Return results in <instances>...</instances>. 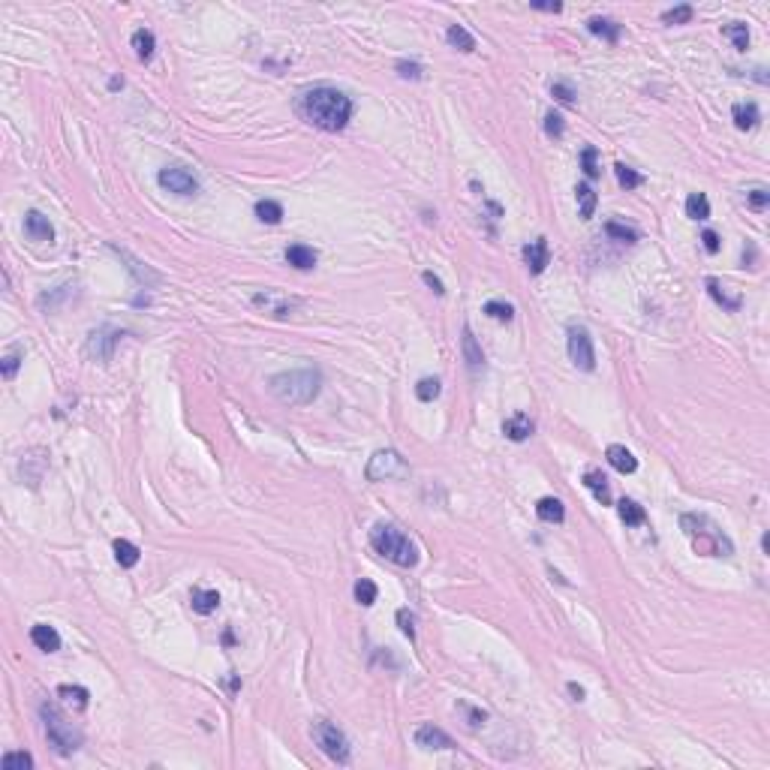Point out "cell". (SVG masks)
I'll return each mask as SVG.
<instances>
[{
	"instance_id": "1",
	"label": "cell",
	"mask_w": 770,
	"mask_h": 770,
	"mask_svg": "<svg viewBox=\"0 0 770 770\" xmlns=\"http://www.w3.org/2000/svg\"><path fill=\"white\" fill-rule=\"evenodd\" d=\"M295 112L307 123H313V127L337 132V130H343L352 118V99L337 88L319 85V88L304 90V94L298 97Z\"/></svg>"
},
{
	"instance_id": "2",
	"label": "cell",
	"mask_w": 770,
	"mask_h": 770,
	"mask_svg": "<svg viewBox=\"0 0 770 770\" xmlns=\"http://www.w3.org/2000/svg\"><path fill=\"white\" fill-rule=\"evenodd\" d=\"M271 394L283 403H310L322 388V374L316 367H298L271 376Z\"/></svg>"
},
{
	"instance_id": "3",
	"label": "cell",
	"mask_w": 770,
	"mask_h": 770,
	"mask_svg": "<svg viewBox=\"0 0 770 770\" xmlns=\"http://www.w3.org/2000/svg\"><path fill=\"white\" fill-rule=\"evenodd\" d=\"M370 545L376 554H383L385 560L397 563V566L412 569L418 563V548L407 533H401L394 524H376L370 529Z\"/></svg>"
},
{
	"instance_id": "4",
	"label": "cell",
	"mask_w": 770,
	"mask_h": 770,
	"mask_svg": "<svg viewBox=\"0 0 770 770\" xmlns=\"http://www.w3.org/2000/svg\"><path fill=\"white\" fill-rule=\"evenodd\" d=\"M680 527L683 533L692 539V548L698 554H705V557H728L731 554V542L725 539L719 529L707 520V529H698V524H695V515H683L680 518Z\"/></svg>"
},
{
	"instance_id": "5",
	"label": "cell",
	"mask_w": 770,
	"mask_h": 770,
	"mask_svg": "<svg viewBox=\"0 0 770 770\" xmlns=\"http://www.w3.org/2000/svg\"><path fill=\"white\" fill-rule=\"evenodd\" d=\"M43 722H45V734H48V743L61 752V756H72L79 747H81V731L72 728V722L57 713L54 707H43Z\"/></svg>"
},
{
	"instance_id": "6",
	"label": "cell",
	"mask_w": 770,
	"mask_h": 770,
	"mask_svg": "<svg viewBox=\"0 0 770 770\" xmlns=\"http://www.w3.org/2000/svg\"><path fill=\"white\" fill-rule=\"evenodd\" d=\"M364 476H367V482H401V478H409V463L394 449H379L367 460Z\"/></svg>"
},
{
	"instance_id": "7",
	"label": "cell",
	"mask_w": 770,
	"mask_h": 770,
	"mask_svg": "<svg viewBox=\"0 0 770 770\" xmlns=\"http://www.w3.org/2000/svg\"><path fill=\"white\" fill-rule=\"evenodd\" d=\"M310 738L331 761H337V764H346V761H349V743H346V734L334 722L316 719V722L310 725Z\"/></svg>"
},
{
	"instance_id": "8",
	"label": "cell",
	"mask_w": 770,
	"mask_h": 770,
	"mask_svg": "<svg viewBox=\"0 0 770 770\" xmlns=\"http://www.w3.org/2000/svg\"><path fill=\"white\" fill-rule=\"evenodd\" d=\"M569 358H572V364L578 370H590L596 367V352H593V337L590 331H587L584 325H569Z\"/></svg>"
},
{
	"instance_id": "9",
	"label": "cell",
	"mask_w": 770,
	"mask_h": 770,
	"mask_svg": "<svg viewBox=\"0 0 770 770\" xmlns=\"http://www.w3.org/2000/svg\"><path fill=\"white\" fill-rule=\"evenodd\" d=\"M156 181H160L163 190H169V193H178V196H193V193H199V181L193 178V172L181 169V165H165V169H160Z\"/></svg>"
},
{
	"instance_id": "10",
	"label": "cell",
	"mask_w": 770,
	"mask_h": 770,
	"mask_svg": "<svg viewBox=\"0 0 770 770\" xmlns=\"http://www.w3.org/2000/svg\"><path fill=\"white\" fill-rule=\"evenodd\" d=\"M118 341H121V331L103 325V328H97V331H90V334H88L85 352L90 355V358H97V361H109L114 355V346H118Z\"/></svg>"
},
{
	"instance_id": "11",
	"label": "cell",
	"mask_w": 770,
	"mask_h": 770,
	"mask_svg": "<svg viewBox=\"0 0 770 770\" xmlns=\"http://www.w3.org/2000/svg\"><path fill=\"white\" fill-rule=\"evenodd\" d=\"M253 304L256 307H262L265 313H271V316H286L289 310H292V298H286L283 292H274V289H265V292H256L253 295Z\"/></svg>"
},
{
	"instance_id": "12",
	"label": "cell",
	"mask_w": 770,
	"mask_h": 770,
	"mask_svg": "<svg viewBox=\"0 0 770 770\" xmlns=\"http://www.w3.org/2000/svg\"><path fill=\"white\" fill-rule=\"evenodd\" d=\"M416 743L421 749H452L454 747V740L449 738V734L443 731V728H436V725H418V731H416Z\"/></svg>"
},
{
	"instance_id": "13",
	"label": "cell",
	"mask_w": 770,
	"mask_h": 770,
	"mask_svg": "<svg viewBox=\"0 0 770 770\" xmlns=\"http://www.w3.org/2000/svg\"><path fill=\"white\" fill-rule=\"evenodd\" d=\"M524 259H527V268L529 274H542L551 262V250H548V241L545 238H536L533 244L524 247Z\"/></svg>"
},
{
	"instance_id": "14",
	"label": "cell",
	"mask_w": 770,
	"mask_h": 770,
	"mask_svg": "<svg viewBox=\"0 0 770 770\" xmlns=\"http://www.w3.org/2000/svg\"><path fill=\"white\" fill-rule=\"evenodd\" d=\"M503 434H506L511 443H524V440H529V434H533V418H529L527 412H515V416H509L506 421H503Z\"/></svg>"
},
{
	"instance_id": "15",
	"label": "cell",
	"mask_w": 770,
	"mask_h": 770,
	"mask_svg": "<svg viewBox=\"0 0 770 770\" xmlns=\"http://www.w3.org/2000/svg\"><path fill=\"white\" fill-rule=\"evenodd\" d=\"M24 232H28L33 241H52L54 238V226L48 223L45 214H39V211H28V217H24Z\"/></svg>"
},
{
	"instance_id": "16",
	"label": "cell",
	"mask_w": 770,
	"mask_h": 770,
	"mask_svg": "<svg viewBox=\"0 0 770 770\" xmlns=\"http://www.w3.org/2000/svg\"><path fill=\"white\" fill-rule=\"evenodd\" d=\"M30 641L37 644L39 650L43 653H54V650H61V635L54 632V626H48V623H37L30 629Z\"/></svg>"
},
{
	"instance_id": "17",
	"label": "cell",
	"mask_w": 770,
	"mask_h": 770,
	"mask_svg": "<svg viewBox=\"0 0 770 770\" xmlns=\"http://www.w3.org/2000/svg\"><path fill=\"white\" fill-rule=\"evenodd\" d=\"M605 458H608V463L611 467L617 469V473H635V469H638V460H635V454L626 449V445H608V452H605Z\"/></svg>"
},
{
	"instance_id": "18",
	"label": "cell",
	"mask_w": 770,
	"mask_h": 770,
	"mask_svg": "<svg viewBox=\"0 0 770 770\" xmlns=\"http://www.w3.org/2000/svg\"><path fill=\"white\" fill-rule=\"evenodd\" d=\"M316 259H319L316 250H313V247H304V244H292L286 250V262L298 271H310L313 265H316Z\"/></svg>"
},
{
	"instance_id": "19",
	"label": "cell",
	"mask_w": 770,
	"mask_h": 770,
	"mask_svg": "<svg viewBox=\"0 0 770 770\" xmlns=\"http://www.w3.org/2000/svg\"><path fill=\"white\" fill-rule=\"evenodd\" d=\"M536 515H539L545 524H563L566 509H563V503L557 500V496H545V500L536 503Z\"/></svg>"
},
{
	"instance_id": "20",
	"label": "cell",
	"mask_w": 770,
	"mask_h": 770,
	"mask_svg": "<svg viewBox=\"0 0 770 770\" xmlns=\"http://www.w3.org/2000/svg\"><path fill=\"white\" fill-rule=\"evenodd\" d=\"M190 605L196 614H211L220 608V593L217 590H193L190 593Z\"/></svg>"
},
{
	"instance_id": "21",
	"label": "cell",
	"mask_w": 770,
	"mask_h": 770,
	"mask_svg": "<svg viewBox=\"0 0 770 770\" xmlns=\"http://www.w3.org/2000/svg\"><path fill=\"white\" fill-rule=\"evenodd\" d=\"M731 118H734V123H738V130H752V127H758L761 114H758L756 103H738L731 109Z\"/></svg>"
},
{
	"instance_id": "22",
	"label": "cell",
	"mask_w": 770,
	"mask_h": 770,
	"mask_svg": "<svg viewBox=\"0 0 770 770\" xmlns=\"http://www.w3.org/2000/svg\"><path fill=\"white\" fill-rule=\"evenodd\" d=\"M587 30L596 33V37H602L605 43H617V39H620V33H623V28H620L617 21H611V19H599V15L587 21Z\"/></svg>"
},
{
	"instance_id": "23",
	"label": "cell",
	"mask_w": 770,
	"mask_h": 770,
	"mask_svg": "<svg viewBox=\"0 0 770 770\" xmlns=\"http://www.w3.org/2000/svg\"><path fill=\"white\" fill-rule=\"evenodd\" d=\"M584 485H587V487H590V491H593V496H596V500H599V503H602V506H608V503H611V491H608V478H605V476H602V473H599V469H587V473H584Z\"/></svg>"
},
{
	"instance_id": "24",
	"label": "cell",
	"mask_w": 770,
	"mask_h": 770,
	"mask_svg": "<svg viewBox=\"0 0 770 770\" xmlns=\"http://www.w3.org/2000/svg\"><path fill=\"white\" fill-rule=\"evenodd\" d=\"M463 358H467L469 370H482V367H485V355H482V349H478V343H476V337H473V331H469V325L463 328Z\"/></svg>"
},
{
	"instance_id": "25",
	"label": "cell",
	"mask_w": 770,
	"mask_h": 770,
	"mask_svg": "<svg viewBox=\"0 0 770 770\" xmlns=\"http://www.w3.org/2000/svg\"><path fill=\"white\" fill-rule=\"evenodd\" d=\"M256 217H259L262 223H268V226H277V223L283 220V205L274 202V199H259V202H256Z\"/></svg>"
},
{
	"instance_id": "26",
	"label": "cell",
	"mask_w": 770,
	"mask_h": 770,
	"mask_svg": "<svg viewBox=\"0 0 770 770\" xmlns=\"http://www.w3.org/2000/svg\"><path fill=\"white\" fill-rule=\"evenodd\" d=\"M57 695H61L63 705L72 707V710H85V707H88V698H90L85 686H57Z\"/></svg>"
},
{
	"instance_id": "27",
	"label": "cell",
	"mask_w": 770,
	"mask_h": 770,
	"mask_svg": "<svg viewBox=\"0 0 770 770\" xmlns=\"http://www.w3.org/2000/svg\"><path fill=\"white\" fill-rule=\"evenodd\" d=\"M617 511H620V520H623L626 527H641L644 520H647V511H644L635 500H620Z\"/></svg>"
},
{
	"instance_id": "28",
	"label": "cell",
	"mask_w": 770,
	"mask_h": 770,
	"mask_svg": "<svg viewBox=\"0 0 770 770\" xmlns=\"http://www.w3.org/2000/svg\"><path fill=\"white\" fill-rule=\"evenodd\" d=\"M154 45H156V39H154V33L148 30V28H139L136 33H132V48H136V57H139V61H151Z\"/></svg>"
},
{
	"instance_id": "29",
	"label": "cell",
	"mask_w": 770,
	"mask_h": 770,
	"mask_svg": "<svg viewBox=\"0 0 770 770\" xmlns=\"http://www.w3.org/2000/svg\"><path fill=\"white\" fill-rule=\"evenodd\" d=\"M114 560H118L123 569H132L139 560H142V551H139L132 542H127V539H118V542H114Z\"/></svg>"
},
{
	"instance_id": "30",
	"label": "cell",
	"mask_w": 770,
	"mask_h": 770,
	"mask_svg": "<svg viewBox=\"0 0 770 770\" xmlns=\"http://www.w3.org/2000/svg\"><path fill=\"white\" fill-rule=\"evenodd\" d=\"M445 39H449V43H452L454 48H460V52H476V39H473V33H469L467 28H460V24H452V28L445 30Z\"/></svg>"
},
{
	"instance_id": "31",
	"label": "cell",
	"mask_w": 770,
	"mask_h": 770,
	"mask_svg": "<svg viewBox=\"0 0 770 770\" xmlns=\"http://www.w3.org/2000/svg\"><path fill=\"white\" fill-rule=\"evenodd\" d=\"M722 33L728 39H731L734 43V48H738V52H747L749 48V28L743 21H734V24H725L722 28Z\"/></svg>"
},
{
	"instance_id": "32",
	"label": "cell",
	"mask_w": 770,
	"mask_h": 770,
	"mask_svg": "<svg viewBox=\"0 0 770 770\" xmlns=\"http://www.w3.org/2000/svg\"><path fill=\"white\" fill-rule=\"evenodd\" d=\"M686 217L692 220H707L710 217V202L705 193H692L689 199H686Z\"/></svg>"
},
{
	"instance_id": "33",
	"label": "cell",
	"mask_w": 770,
	"mask_h": 770,
	"mask_svg": "<svg viewBox=\"0 0 770 770\" xmlns=\"http://www.w3.org/2000/svg\"><path fill=\"white\" fill-rule=\"evenodd\" d=\"M575 199H578V208H581V217L590 220L593 211H596V193L590 184H578L575 187Z\"/></svg>"
},
{
	"instance_id": "34",
	"label": "cell",
	"mask_w": 770,
	"mask_h": 770,
	"mask_svg": "<svg viewBox=\"0 0 770 770\" xmlns=\"http://www.w3.org/2000/svg\"><path fill=\"white\" fill-rule=\"evenodd\" d=\"M355 599H358V605H364V608H370L376 602V584L374 581H367V578H358V581H355Z\"/></svg>"
},
{
	"instance_id": "35",
	"label": "cell",
	"mask_w": 770,
	"mask_h": 770,
	"mask_svg": "<svg viewBox=\"0 0 770 770\" xmlns=\"http://www.w3.org/2000/svg\"><path fill=\"white\" fill-rule=\"evenodd\" d=\"M614 175H617V181H620V187H626V190H635V187L644 184V175H638L635 169H629L626 163H617V165H614Z\"/></svg>"
},
{
	"instance_id": "36",
	"label": "cell",
	"mask_w": 770,
	"mask_h": 770,
	"mask_svg": "<svg viewBox=\"0 0 770 770\" xmlns=\"http://www.w3.org/2000/svg\"><path fill=\"white\" fill-rule=\"evenodd\" d=\"M0 767L3 770H30L33 758H30V752H6V756L0 758Z\"/></svg>"
},
{
	"instance_id": "37",
	"label": "cell",
	"mask_w": 770,
	"mask_h": 770,
	"mask_svg": "<svg viewBox=\"0 0 770 770\" xmlns=\"http://www.w3.org/2000/svg\"><path fill=\"white\" fill-rule=\"evenodd\" d=\"M605 232L611 238H617V241H626V244H635L638 241V232H635L632 226H623V223H617V220H608L605 223Z\"/></svg>"
},
{
	"instance_id": "38",
	"label": "cell",
	"mask_w": 770,
	"mask_h": 770,
	"mask_svg": "<svg viewBox=\"0 0 770 770\" xmlns=\"http://www.w3.org/2000/svg\"><path fill=\"white\" fill-rule=\"evenodd\" d=\"M485 313L491 319H496V322H511V316H515V307H511V304H506V301H487L485 304Z\"/></svg>"
},
{
	"instance_id": "39",
	"label": "cell",
	"mask_w": 770,
	"mask_h": 770,
	"mask_svg": "<svg viewBox=\"0 0 770 770\" xmlns=\"http://www.w3.org/2000/svg\"><path fill=\"white\" fill-rule=\"evenodd\" d=\"M707 289H710V295H713L725 310H738V307H740V295H738V298H728V295H725V289L719 286V280L710 277V280H707Z\"/></svg>"
},
{
	"instance_id": "40",
	"label": "cell",
	"mask_w": 770,
	"mask_h": 770,
	"mask_svg": "<svg viewBox=\"0 0 770 770\" xmlns=\"http://www.w3.org/2000/svg\"><path fill=\"white\" fill-rule=\"evenodd\" d=\"M416 397H418V401H425V403H430L434 397H440V379L425 376V379H421V383L416 385Z\"/></svg>"
},
{
	"instance_id": "41",
	"label": "cell",
	"mask_w": 770,
	"mask_h": 770,
	"mask_svg": "<svg viewBox=\"0 0 770 770\" xmlns=\"http://www.w3.org/2000/svg\"><path fill=\"white\" fill-rule=\"evenodd\" d=\"M692 12H695L692 6L683 3V6H674V10H665V12H662V21H665V24H686V21L692 19Z\"/></svg>"
},
{
	"instance_id": "42",
	"label": "cell",
	"mask_w": 770,
	"mask_h": 770,
	"mask_svg": "<svg viewBox=\"0 0 770 770\" xmlns=\"http://www.w3.org/2000/svg\"><path fill=\"white\" fill-rule=\"evenodd\" d=\"M596 156H599V151L596 148H584L581 151V169L587 178H599V165H596Z\"/></svg>"
},
{
	"instance_id": "43",
	"label": "cell",
	"mask_w": 770,
	"mask_h": 770,
	"mask_svg": "<svg viewBox=\"0 0 770 770\" xmlns=\"http://www.w3.org/2000/svg\"><path fill=\"white\" fill-rule=\"evenodd\" d=\"M747 205H749L752 211H764L767 205H770V193H767L764 187H756V190H749V193H747Z\"/></svg>"
},
{
	"instance_id": "44",
	"label": "cell",
	"mask_w": 770,
	"mask_h": 770,
	"mask_svg": "<svg viewBox=\"0 0 770 770\" xmlns=\"http://www.w3.org/2000/svg\"><path fill=\"white\" fill-rule=\"evenodd\" d=\"M121 256H123V259L130 262V271H132V274H136L139 280H142V283H145V280H148V283H156V274H154V271L142 268V262H136V259H132L130 253H123V250H121Z\"/></svg>"
},
{
	"instance_id": "45",
	"label": "cell",
	"mask_w": 770,
	"mask_h": 770,
	"mask_svg": "<svg viewBox=\"0 0 770 770\" xmlns=\"http://www.w3.org/2000/svg\"><path fill=\"white\" fill-rule=\"evenodd\" d=\"M458 710H460V713H467V725L473 728V731H476V728H478V725H482L485 719H487V713H485V710H478V707H469V705H463V701L458 705Z\"/></svg>"
},
{
	"instance_id": "46",
	"label": "cell",
	"mask_w": 770,
	"mask_h": 770,
	"mask_svg": "<svg viewBox=\"0 0 770 770\" xmlns=\"http://www.w3.org/2000/svg\"><path fill=\"white\" fill-rule=\"evenodd\" d=\"M394 70L401 72L403 79H412V81H418V79H421V63H416V61H397V63H394Z\"/></svg>"
},
{
	"instance_id": "47",
	"label": "cell",
	"mask_w": 770,
	"mask_h": 770,
	"mask_svg": "<svg viewBox=\"0 0 770 770\" xmlns=\"http://www.w3.org/2000/svg\"><path fill=\"white\" fill-rule=\"evenodd\" d=\"M19 364H21L19 352H10V355H3V361H0V374H3V379H12L15 374H19Z\"/></svg>"
},
{
	"instance_id": "48",
	"label": "cell",
	"mask_w": 770,
	"mask_h": 770,
	"mask_svg": "<svg viewBox=\"0 0 770 770\" xmlns=\"http://www.w3.org/2000/svg\"><path fill=\"white\" fill-rule=\"evenodd\" d=\"M397 623H401V632L407 635L409 641L416 638V626H412V623H416V620H412V614H409L407 608H401V611H397Z\"/></svg>"
},
{
	"instance_id": "49",
	"label": "cell",
	"mask_w": 770,
	"mask_h": 770,
	"mask_svg": "<svg viewBox=\"0 0 770 770\" xmlns=\"http://www.w3.org/2000/svg\"><path fill=\"white\" fill-rule=\"evenodd\" d=\"M545 132H548V136H554V139L563 136V118H560L557 112H548V114H545Z\"/></svg>"
},
{
	"instance_id": "50",
	"label": "cell",
	"mask_w": 770,
	"mask_h": 770,
	"mask_svg": "<svg viewBox=\"0 0 770 770\" xmlns=\"http://www.w3.org/2000/svg\"><path fill=\"white\" fill-rule=\"evenodd\" d=\"M551 94L560 99V103H566V105H572L575 103V90L569 88V85H563V81H557V85H551Z\"/></svg>"
},
{
	"instance_id": "51",
	"label": "cell",
	"mask_w": 770,
	"mask_h": 770,
	"mask_svg": "<svg viewBox=\"0 0 770 770\" xmlns=\"http://www.w3.org/2000/svg\"><path fill=\"white\" fill-rule=\"evenodd\" d=\"M701 244H705V250L707 253H719V235L713 229H705L701 232Z\"/></svg>"
},
{
	"instance_id": "52",
	"label": "cell",
	"mask_w": 770,
	"mask_h": 770,
	"mask_svg": "<svg viewBox=\"0 0 770 770\" xmlns=\"http://www.w3.org/2000/svg\"><path fill=\"white\" fill-rule=\"evenodd\" d=\"M421 280H425V283H427L430 289H434V292H436V295H445V286H443V280H440V277H436V274H434V271H425V274H421Z\"/></svg>"
},
{
	"instance_id": "53",
	"label": "cell",
	"mask_w": 770,
	"mask_h": 770,
	"mask_svg": "<svg viewBox=\"0 0 770 770\" xmlns=\"http://www.w3.org/2000/svg\"><path fill=\"white\" fill-rule=\"evenodd\" d=\"M533 10H542V12H560L563 10V3H551V0H533Z\"/></svg>"
},
{
	"instance_id": "54",
	"label": "cell",
	"mask_w": 770,
	"mask_h": 770,
	"mask_svg": "<svg viewBox=\"0 0 770 770\" xmlns=\"http://www.w3.org/2000/svg\"><path fill=\"white\" fill-rule=\"evenodd\" d=\"M569 695H572L575 701H584V695H587V692H584V686H578V683H569Z\"/></svg>"
},
{
	"instance_id": "55",
	"label": "cell",
	"mask_w": 770,
	"mask_h": 770,
	"mask_svg": "<svg viewBox=\"0 0 770 770\" xmlns=\"http://www.w3.org/2000/svg\"><path fill=\"white\" fill-rule=\"evenodd\" d=\"M109 88H112V90H118V88H123V79H118V76H114V79L109 81Z\"/></svg>"
},
{
	"instance_id": "56",
	"label": "cell",
	"mask_w": 770,
	"mask_h": 770,
	"mask_svg": "<svg viewBox=\"0 0 770 770\" xmlns=\"http://www.w3.org/2000/svg\"><path fill=\"white\" fill-rule=\"evenodd\" d=\"M761 548H764V554L770 551V536H767V533H764V536H761Z\"/></svg>"
}]
</instances>
